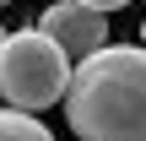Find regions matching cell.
Masks as SVG:
<instances>
[{"label": "cell", "mask_w": 146, "mask_h": 141, "mask_svg": "<svg viewBox=\"0 0 146 141\" xmlns=\"http://www.w3.org/2000/svg\"><path fill=\"white\" fill-rule=\"evenodd\" d=\"M65 120L92 141H146V54L141 43H98L65 76Z\"/></svg>", "instance_id": "cell-1"}, {"label": "cell", "mask_w": 146, "mask_h": 141, "mask_svg": "<svg viewBox=\"0 0 146 141\" xmlns=\"http://www.w3.org/2000/svg\"><path fill=\"white\" fill-rule=\"evenodd\" d=\"M65 76H70V60H65L38 27L0 33V98H5L11 109L38 114V109L60 103Z\"/></svg>", "instance_id": "cell-2"}, {"label": "cell", "mask_w": 146, "mask_h": 141, "mask_svg": "<svg viewBox=\"0 0 146 141\" xmlns=\"http://www.w3.org/2000/svg\"><path fill=\"white\" fill-rule=\"evenodd\" d=\"M38 33H43L65 60H81V54H92L98 43H108V16L92 11V5H81V0H54V5H43Z\"/></svg>", "instance_id": "cell-3"}, {"label": "cell", "mask_w": 146, "mask_h": 141, "mask_svg": "<svg viewBox=\"0 0 146 141\" xmlns=\"http://www.w3.org/2000/svg\"><path fill=\"white\" fill-rule=\"evenodd\" d=\"M0 141H54V136L43 130L38 114H27V109H0Z\"/></svg>", "instance_id": "cell-4"}, {"label": "cell", "mask_w": 146, "mask_h": 141, "mask_svg": "<svg viewBox=\"0 0 146 141\" xmlns=\"http://www.w3.org/2000/svg\"><path fill=\"white\" fill-rule=\"evenodd\" d=\"M81 5H92V11H103V16H108V11H125L130 0H81Z\"/></svg>", "instance_id": "cell-5"}, {"label": "cell", "mask_w": 146, "mask_h": 141, "mask_svg": "<svg viewBox=\"0 0 146 141\" xmlns=\"http://www.w3.org/2000/svg\"><path fill=\"white\" fill-rule=\"evenodd\" d=\"M76 141H92V136H76Z\"/></svg>", "instance_id": "cell-6"}, {"label": "cell", "mask_w": 146, "mask_h": 141, "mask_svg": "<svg viewBox=\"0 0 146 141\" xmlns=\"http://www.w3.org/2000/svg\"><path fill=\"white\" fill-rule=\"evenodd\" d=\"M0 5H11V0H0Z\"/></svg>", "instance_id": "cell-7"}, {"label": "cell", "mask_w": 146, "mask_h": 141, "mask_svg": "<svg viewBox=\"0 0 146 141\" xmlns=\"http://www.w3.org/2000/svg\"><path fill=\"white\" fill-rule=\"evenodd\" d=\"M0 33H5V27H0Z\"/></svg>", "instance_id": "cell-8"}]
</instances>
